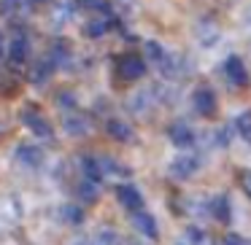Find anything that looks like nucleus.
<instances>
[{
    "mask_svg": "<svg viewBox=\"0 0 251 245\" xmlns=\"http://www.w3.org/2000/svg\"><path fill=\"white\" fill-rule=\"evenodd\" d=\"M19 121H22L25 127H30V130L38 137H44V140H54V130H51V124L44 119V113H38L35 105H27V108L19 111Z\"/></svg>",
    "mask_w": 251,
    "mask_h": 245,
    "instance_id": "nucleus-1",
    "label": "nucleus"
},
{
    "mask_svg": "<svg viewBox=\"0 0 251 245\" xmlns=\"http://www.w3.org/2000/svg\"><path fill=\"white\" fill-rule=\"evenodd\" d=\"M200 164H202V159L197 156V154L184 151V154H178V156L170 162L168 173H170V178H176V180H186V178H192V175L200 170Z\"/></svg>",
    "mask_w": 251,
    "mask_h": 245,
    "instance_id": "nucleus-2",
    "label": "nucleus"
},
{
    "mask_svg": "<svg viewBox=\"0 0 251 245\" xmlns=\"http://www.w3.org/2000/svg\"><path fill=\"white\" fill-rule=\"evenodd\" d=\"M116 73L125 81H138V78L146 76V60L141 54H122L116 60Z\"/></svg>",
    "mask_w": 251,
    "mask_h": 245,
    "instance_id": "nucleus-3",
    "label": "nucleus"
},
{
    "mask_svg": "<svg viewBox=\"0 0 251 245\" xmlns=\"http://www.w3.org/2000/svg\"><path fill=\"white\" fill-rule=\"evenodd\" d=\"M62 130L71 137H87L89 132H92V121L73 108V111H65V113H62Z\"/></svg>",
    "mask_w": 251,
    "mask_h": 245,
    "instance_id": "nucleus-4",
    "label": "nucleus"
},
{
    "mask_svg": "<svg viewBox=\"0 0 251 245\" xmlns=\"http://www.w3.org/2000/svg\"><path fill=\"white\" fill-rule=\"evenodd\" d=\"M168 137H170V143H173L176 148H181V151H186V148H192L195 146V130H192L186 121H173V124L168 127Z\"/></svg>",
    "mask_w": 251,
    "mask_h": 245,
    "instance_id": "nucleus-5",
    "label": "nucleus"
},
{
    "mask_svg": "<svg viewBox=\"0 0 251 245\" xmlns=\"http://www.w3.org/2000/svg\"><path fill=\"white\" fill-rule=\"evenodd\" d=\"M6 54H8V62H11L14 67L25 65L27 57H30V38L25 33H14V38H11V44H8Z\"/></svg>",
    "mask_w": 251,
    "mask_h": 245,
    "instance_id": "nucleus-6",
    "label": "nucleus"
},
{
    "mask_svg": "<svg viewBox=\"0 0 251 245\" xmlns=\"http://www.w3.org/2000/svg\"><path fill=\"white\" fill-rule=\"evenodd\" d=\"M192 105L200 116H213L216 113V94H213L211 87H197L195 94H192Z\"/></svg>",
    "mask_w": 251,
    "mask_h": 245,
    "instance_id": "nucleus-7",
    "label": "nucleus"
},
{
    "mask_svg": "<svg viewBox=\"0 0 251 245\" xmlns=\"http://www.w3.org/2000/svg\"><path fill=\"white\" fill-rule=\"evenodd\" d=\"M116 200H119V205L125 207V210H130V213L143 210V194L135 189V186H130V183L116 186Z\"/></svg>",
    "mask_w": 251,
    "mask_h": 245,
    "instance_id": "nucleus-8",
    "label": "nucleus"
},
{
    "mask_svg": "<svg viewBox=\"0 0 251 245\" xmlns=\"http://www.w3.org/2000/svg\"><path fill=\"white\" fill-rule=\"evenodd\" d=\"M132 226L141 232V237L146 240H157L159 237V226H157V218L146 210H135L132 213Z\"/></svg>",
    "mask_w": 251,
    "mask_h": 245,
    "instance_id": "nucleus-9",
    "label": "nucleus"
},
{
    "mask_svg": "<svg viewBox=\"0 0 251 245\" xmlns=\"http://www.w3.org/2000/svg\"><path fill=\"white\" fill-rule=\"evenodd\" d=\"M208 213L216 218L219 223H229L232 221V202H229L227 194H216L208 200Z\"/></svg>",
    "mask_w": 251,
    "mask_h": 245,
    "instance_id": "nucleus-10",
    "label": "nucleus"
},
{
    "mask_svg": "<svg viewBox=\"0 0 251 245\" xmlns=\"http://www.w3.org/2000/svg\"><path fill=\"white\" fill-rule=\"evenodd\" d=\"M154 105H157V94H154V89H141V92H135L130 97V111L135 116H149Z\"/></svg>",
    "mask_w": 251,
    "mask_h": 245,
    "instance_id": "nucleus-11",
    "label": "nucleus"
},
{
    "mask_svg": "<svg viewBox=\"0 0 251 245\" xmlns=\"http://www.w3.org/2000/svg\"><path fill=\"white\" fill-rule=\"evenodd\" d=\"M195 35H197V41H200V46H213L219 41V35H222V30L216 27V22H213L211 17H202L200 22L195 24Z\"/></svg>",
    "mask_w": 251,
    "mask_h": 245,
    "instance_id": "nucleus-12",
    "label": "nucleus"
},
{
    "mask_svg": "<svg viewBox=\"0 0 251 245\" xmlns=\"http://www.w3.org/2000/svg\"><path fill=\"white\" fill-rule=\"evenodd\" d=\"M224 76H227V81L232 87H246L249 84V70H246V65L238 57H227V62H224Z\"/></svg>",
    "mask_w": 251,
    "mask_h": 245,
    "instance_id": "nucleus-13",
    "label": "nucleus"
},
{
    "mask_svg": "<svg viewBox=\"0 0 251 245\" xmlns=\"http://www.w3.org/2000/svg\"><path fill=\"white\" fill-rule=\"evenodd\" d=\"M17 162H22L25 167H41L44 164V151H41L38 146H30V143H22V146H17Z\"/></svg>",
    "mask_w": 251,
    "mask_h": 245,
    "instance_id": "nucleus-14",
    "label": "nucleus"
},
{
    "mask_svg": "<svg viewBox=\"0 0 251 245\" xmlns=\"http://www.w3.org/2000/svg\"><path fill=\"white\" fill-rule=\"evenodd\" d=\"M73 191H76V200L81 202V205H95V202L100 200V186L89 178H81Z\"/></svg>",
    "mask_w": 251,
    "mask_h": 245,
    "instance_id": "nucleus-15",
    "label": "nucleus"
},
{
    "mask_svg": "<svg viewBox=\"0 0 251 245\" xmlns=\"http://www.w3.org/2000/svg\"><path fill=\"white\" fill-rule=\"evenodd\" d=\"M105 132H108L114 140H119V143H132V140H135L132 127L127 124V121H122V119H108V121H105Z\"/></svg>",
    "mask_w": 251,
    "mask_h": 245,
    "instance_id": "nucleus-16",
    "label": "nucleus"
},
{
    "mask_svg": "<svg viewBox=\"0 0 251 245\" xmlns=\"http://www.w3.org/2000/svg\"><path fill=\"white\" fill-rule=\"evenodd\" d=\"M78 164H81V173H84V178L95 180V183H100V180L105 178V175H103V167H100V159H98V156H81V159H78Z\"/></svg>",
    "mask_w": 251,
    "mask_h": 245,
    "instance_id": "nucleus-17",
    "label": "nucleus"
},
{
    "mask_svg": "<svg viewBox=\"0 0 251 245\" xmlns=\"http://www.w3.org/2000/svg\"><path fill=\"white\" fill-rule=\"evenodd\" d=\"M60 218H62L65 223H71V226H81V223H84V207L68 202V205L60 207Z\"/></svg>",
    "mask_w": 251,
    "mask_h": 245,
    "instance_id": "nucleus-18",
    "label": "nucleus"
},
{
    "mask_svg": "<svg viewBox=\"0 0 251 245\" xmlns=\"http://www.w3.org/2000/svg\"><path fill=\"white\" fill-rule=\"evenodd\" d=\"M51 73H54V62L46 57V60L35 62L33 73H30V81H33V84H46V81L51 78Z\"/></svg>",
    "mask_w": 251,
    "mask_h": 245,
    "instance_id": "nucleus-19",
    "label": "nucleus"
},
{
    "mask_svg": "<svg viewBox=\"0 0 251 245\" xmlns=\"http://www.w3.org/2000/svg\"><path fill=\"white\" fill-rule=\"evenodd\" d=\"M105 33H108V19L105 17L89 19V22L84 24V35H87V38H103Z\"/></svg>",
    "mask_w": 251,
    "mask_h": 245,
    "instance_id": "nucleus-20",
    "label": "nucleus"
},
{
    "mask_svg": "<svg viewBox=\"0 0 251 245\" xmlns=\"http://www.w3.org/2000/svg\"><path fill=\"white\" fill-rule=\"evenodd\" d=\"M68 57H71V46H68L65 41H57L49 51V60L54 62V67H62L68 62Z\"/></svg>",
    "mask_w": 251,
    "mask_h": 245,
    "instance_id": "nucleus-21",
    "label": "nucleus"
},
{
    "mask_svg": "<svg viewBox=\"0 0 251 245\" xmlns=\"http://www.w3.org/2000/svg\"><path fill=\"white\" fill-rule=\"evenodd\" d=\"M100 159V167H103V175H130V170L125 164H119L116 159L111 156H98Z\"/></svg>",
    "mask_w": 251,
    "mask_h": 245,
    "instance_id": "nucleus-22",
    "label": "nucleus"
},
{
    "mask_svg": "<svg viewBox=\"0 0 251 245\" xmlns=\"http://www.w3.org/2000/svg\"><path fill=\"white\" fill-rule=\"evenodd\" d=\"M119 243H122L119 234H116L114 229H108V226L98 229V234L92 237V245H119Z\"/></svg>",
    "mask_w": 251,
    "mask_h": 245,
    "instance_id": "nucleus-23",
    "label": "nucleus"
},
{
    "mask_svg": "<svg viewBox=\"0 0 251 245\" xmlns=\"http://www.w3.org/2000/svg\"><path fill=\"white\" fill-rule=\"evenodd\" d=\"M235 130H238L240 137L251 140V111H243V113L238 116V121H235Z\"/></svg>",
    "mask_w": 251,
    "mask_h": 245,
    "instance_id": "nucleus-24",
    "label": "nucleus"
},
{
    "mask_svg": "<svg viewBox=\"0 0 251 245\" xmlns=\"http://www.w3.org/2000/svg\"><path fill=\"white\" fill-rule=\"evenodd\" d=\"M186 243L189 245H205L208 243V232L205 229H200V226H186Z\"/></svg>",
    "mask_w": 251,
    "mask_h": 245,
    "instance_id": "nucleus-25",
    "label": "nucleus"
},
{
    "mask_svg": "<svg viewBox=\"0 0 251 245\" xmlns=\"http://www.w3.org/2000/svg\"><path fill=\"white\" fill-rule=\"evenodd\" d=\"M165 54H168V51H165L159 44H154V41H149V44H146V60H151L154 65H157V62L162 60Z\"/></svg>",
    "mask_w": 251,
    "mask_h": 245,
    "instance_id": "nucleus-26",
    "label": "nucleus"
},
{
    "mask_svg": "<svg viewBox=\"0 0 251 245\" xmlns=\"http://www.w3.org/2000/svg\"><path fill=\"white\" fill-rule=\"evenodd\" d=\"M57 105H60V108H65V111H73V108H76V97H73L71 92H65V89H62V92L57 94Z\"/></svg>",
    "mask_w": 251,
    "mask_h": 245,
    "instance_id": "nucleus-27",
    "label": "nucleus"
},
{
    "mask_svg": "<svg viewBox=\"0 0 251 245\" xmlns=\"http://www.w3.org/2000/svg\"><path fill=\"white\" fill-rule=\"evenodd\" d=\"M229 140H232V127H222V130L216 132V143L219 146H229Z\"/></svg>",
    "mask_w": 251,
    "mask_h": 245,
    "instance_id": "nucleus-28",
    "label": "nucleus"
},
{
    "mask_svg": "<svg viewBox=\"0 0 251 245\" xmlns=\"http://www.w3.org/2000/svg\"><path fill=\"white\" fill-rule=\"evenodd\" d=\"M222 245H249V240L240 237V234H235V232H229L227 237L222 240Z\"/></svg>",
    "mask_w": 251,
    "mask_h": 245,
    "instance_id": "nucleus-29",
    "label": "nucleus"
},
{
    "mask_svg": "<svg viewBox=\"0 0 251 245\" xmlns=\"http://www.w3.org/2000/svg\"><path fill=\"white\" fill-rule=\"evenodd\" d=\"M240 189H243V191H246V197L251 200V170L240 173Z\"/></svg>",
    "mask_w": 251,
    "mask_h": 245,
    "instance_id": "nucleus-30",
    "label": "nucleus"
},
{
    "mask_svg": "<svg viewBox=\"0 0 251 245\" xmlns=\"http://www.w3.org/2000/svg\"><path fill=\"white\" fill-rule=\"evenodd\" d=\"M6 49H8V46H6V38H3V33H0V60H3V54H6Z\"/></svg>",
    "mask_w": 251,
    "mask_h": 245,
    "instance_id": "nucleus-31",
    "label": "nucleus"
},
{
    "mask_svg": "<svg viewBox=\"0 0 251 245\" xmlns=\"http://www.w3.org/2000/svg\"><path fill=\"white\" fill-rule=\"evenodd\" d=\"M173 245H189V243H184V240H181V243H173Z\"/></svg>",
    "mask_w": 251,
    "mask_h": 245,
    "instance_id": "nucleus-32",
    "label": "nucleus"
},
{
    "mask_svg": "<svg viewBox=\"0 0 251 245\" xmlns=\"http://www.w3.org/2000/svg\"><path fill=\"white\" fill-rule=\"evenodd\" d=\"M33 3H46V0H33Z\"/></svg>",
    "mask_w": 251,
    "mask_h": 245,
    "instance_id": "nucleus-33",
    "label": "nucleus"
}]
</instances>
